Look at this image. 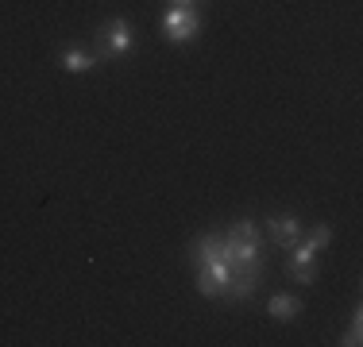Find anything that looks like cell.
Wrapping results in <instances>:
<instances>
[{"instance_id":"6da1fadb","label":"cell","mask_w":363,"mask_h":347,"mask_svg":"<svg viewBox=\"0 0 363 347\" xmlns=\"http://www.w3.org/2000/svg\"><path fill=\"white\" fill-rule=\"evenodd\" d=\"M186 258H189V266H194L197 293L224 305L228 282L236 278V271H232V258H228V251H224V236H220V232H201L197 239H189Z\"/></svg>"},{"instance_id":"7a4b0ae2","label":"cell","mask_w":363,"mask_h":347,"mask_svg":"<svg viewBox=\"0 0 363 347\" xmlns=\"http://www.w3.org/2000/svg\"><path fill=\"white\" fill-rule=\"evenodd\" d=\"M220 236H224V251L232 258V271L236 274H263L267 239H263V228L255 220H236Z\"/></svg>"},{"instance_id":"3957f363","label":"cell","mask_w":363,"mask_h":347,"mask_svg":"<svg viewBox=\"0 0 363 347\" xmlns=\"http://www.w3.org/2000/svg\"><path fill=\"white\" fill-rule=\"evenodd\" d=\"M201 35V12L197 4H170L167 16H162V39L174 42V47H186Z\"/></svg>"},{"instance_id":"277c9868","label":"cell","mask_w":363,"mask_h":347,"mask_svg":"<svg viewBox=\"0 0 363 347\" xmlns=\"http://www.w3.org/2000/svg\"><path fill=\"white\" fill-rule=\"evenodd\" d=\"M97 39H101V50H97L101 58H128L135 50V23L124 20V16H112V20L101 23Z\"/></svg>"},{"instance_id":"5b68a950","label":"cell","mask_w":363,"mask_h":347,"mask_svg":"<svg viewBox=\"0 0 363 347\" xmlns=\"http://www.w3.org/2000/svg\"><path fill=\"white\" fill-rule=\"evenodd\" d=\"M286 274L294 278L298 285H313L321 278V251H313L309 243H294L290 247V258H286Z\"/></svg>"},{"instance_id":"8992f818","label":"cell","mask_w":363,"mask_h":347,"mask_svg":"<svg viewBox=\"0 0 363 347\" xmlns=\"http://www.w3.org/2000/svg\"><path fill=\"white\" fill-rule=\"evenodd\" d=\"M263 232H267V243H271V247L290 251L294 243L301 239V220H298V212H274V216H267Z\"/></svg>"},{"instance_id":"52a82bcc","label":"cell","mask_w":363,"mask_h":347,"mask_svg":"<svg viewBox=\"0 0 363 347\" xmlns=\"http://www.w3.org/2000/svg\"><path fill=\"white\" fill-rule=\"evenodd\" d=\"M58 66L66 74H93L101 66V55L93 47H85V42H70V47L58 50Z\"/></svg>"},{"instance_id":"ba28073f","label":"cell","mask_w":363,"mask_h":347,"mask_svg":"<svg viewBox=\"0 0 363 347\" xmlns=\"http://www.w3.org/2000/svg\"><path fill=\"white\" fill-rule=\"evenodd\" d=\"M301 297L298 293H274L271 301H267V317L271 320H279V324H294V320L301 317Z\"/></svg>"},{"instance_id":"9c48e42d","label":"cell","mask_w":363,"mask_h":347,"mask_svg":"<svg viewBox=\"0 0 363 347\" xmlns=\"http://www.w3.org/2000/svg\"><path fill=\"white\" fill-rule=\"evenodd\" d=\"M301 243H309L313 251H328V243H333V224H313L309 232H301Z\"/></svg>"},{"instance_id":"30bf717a","label":"cell","mask_w":363,"mask_h":347,"mask_svg":"<svg viewBox=\"0 0 363 347\" xmlns=\"http://www.w3.org/2000/svg\"><path fill=\"white\" fill-rule=\"evenodd\" d=\"M359 340H363V312L356 309V312H352V324H348V332L340 336V343H344V347H359Z\"/></svg>"},{"instance_id":"8fae6325","label":"cell","mask_w":363,"mask_h":347,"mask_svg":"<svg viewBox=\"0 0 363 347\" xmlns=\"http://www.w3.org/2000/svg\"><path fill=\"white\" fill-rule=\"evenodd\" d=\"M170 4H197V0H170Z\"/></svg>"}]
</instances>
